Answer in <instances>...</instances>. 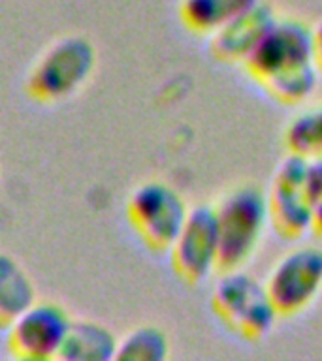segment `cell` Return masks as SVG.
Returning a JSON list of instances; mask_svg holds the SVG:
<instances>
[{
  "label": "cell",
  "mask_w": 322,
  "mask_h": 361,
  "mask_svg": "<svg viewBox=\"0 0 322 361\" xmlns=\"http://www.w3.org/2000/svg\"><path fill=\"white\" fill-rule=\"evenodd\" d=\"M243 66L273 100L304 104L321 78L313 56V27L294 17L277 19Z\"/></svg>",
  "instance_id": "cell-1"
},
{
  "label": "cell",
  "mask_w": 322,
  "mask_h": 361,
  "mask_svg": "<svg viewBox=\"0 0 322 361\" xmlns=\"http://www.w3.org/2000/svg\"><path fill=\"white\" fill-rule=\"evenodd\" d=\"M215 211L220 237L219 273L239 269L258 248L270 224L266 192L256 185L236 186L220 197Z\"/></svg>",
  "instance_id": "cell-2"
},
{
  "label": "cell",
  "mask_w": 322,
  "mask_h": 361,
  "mask_svg": "<svg viewBox=\"0 0 322 361\" xmlns=\"http://www.w3.org/2000/svg\"><path fill=\"white\" fill-rule=\"evenodd\" d=\"M211 309L225 327L247 341H258L279 318L266 282L245 271H220L211 290Z\"/></svg>",
  "instance_id": "cell-3"
},
{
  "label": "cell",
  "mask_w": 322,
  "mask_h": 361,
  "mask_svg": "<svg viewBox=\"0 0 322 361\" xmlns=\"http://www.w3.org/2000/svg\"><path fill=\"white\" fill-rule=\"evenodd\" d=\"M95 66V45L83 36H66L51 44L34 62L25 89L38 104H56L81 89Z\"/></svg>",
  "instance_id": "cell-4"
},
{
  "label": "cell",
  "mask_w": 322,
  "mask_h": 361,
  "mask_svg": "<svg viewBox=\"0 0 322 361\" xmlns=\"http://www.w3.org/2000/svg\"><path fill=\"white\" fill-rule=\"evenodd\" d=\"M191 207L174 186L147 180L136 186L126 203V216L141 243L155 252H168L185 224Z\"/></svg>",
  "instance_id": "cell-5"
},
{
  "label": "cell",
  "mask_w": 322,
  "mask_h": 361,
  "mask_svg": "<svg viewBox=\"0 0 322 361\" xmlns=\"http://www.w3.org/2000/svg\"><path fill=\"white\" fill-rule=\"evenodd\" d=\"M168 254L175 276L185 284H200L219 271L220 237L215 205L191 209Z\"/></svg>",
  "instance_id": "cell-6"
},
{
  "label": "cell",
  "mask_w": 322,
  "mask_h": 361,
  "mask_svg": "<svg viewBox=\"0 0 322 361\" xmlns=\"http://www.w3.org/2000/svg\"><path fill=\"white\" fill-rule=\"evenodd\" d=\"M70 326L72 316L64 307L53 301H36L4 327L6 344L17 360H59Z\"/></svg>",
  "instance_id": "cell-7"
},
{
  "label": "cell",
  "mask_w": 322,
  "mask_h": 361,
  "mask_svg": "<svg viewBox=\"0 0 322 361\" xmlns=\"http://www.w3.org/2000/svg\"><path fill=\"white\" fill-rule=\"evenodd\" d=\"M279 316H294L309 307L322 290V248L305 245L282 254L266 279Z\"/></svg>",
  "instance_id": "cell-8"
},
{
  "label": "cell",
  "mask_w": 322,
  "mask_h": 361,
  "mask_svg": "<svg viewBox=\"0 0 322 361\" xmlns=\"http://www.w3.org/2000/svg\"><path fill=\"white\" fill-rule=\"evenodd\" d=\"M307 164L309 160L287 152L273 171L266 192L270 224L285 239H298L311 231Z\"/></svg>",
  "instance_id": "cell-9"
},
{
  "label": "cell",
  "mask_w": 322,
  "mask_h": 361,
  "mask_svg": "<svg viewBox=\"0 0 322 361\" xmlns=\"http://www.w3.org/2000/svg\"><path fill=\"white\" fill-rule=\"evenodd\" d=\"M275 21L273 10L258 0L209 36V55L226 64H245Z\"/></svg>",
  "instance_id": "cell-10"
},
{
  "label": "cell",
  "mask_w": 322,
  "mask_h": 361,
  "mask_svg": "<svg viewBox=\"0 0 322 361\" xmlns=\"http://www.w3.org/2000/svg\"><path fill=\"white\" fill-rule=\"evenodd\" d=\"M119 338L100 322L72 320L62 344V361H107L117 360Z\"/></svg>",
  "instance_id": "cell-11"
},
{
  "label": "cell",
  "mask_w": 322,
  "mask_h": 361,
  "mask_svg": "<svg viewBox=\"0 0 322 361\" xmlns=\"http://www.w3.org/2000/svg\"><path fill=\"white\" fill-rule=\"evenodd\" d=\"M256 2L258 0H181L179 19L191 32L209 38Z\"/></svg>",
  "instance_id": "cell-12"
},
{
  "label": "cell",
  "mask_w": 322,
  "mask_h": 361,
  "mask_svg": "<svg viewBox=\"0 0 322 361\" xmlns=\"http://www.w3.org/2000/svg\"><path fill=\"white\" fill-rule=\"evenodd\" d=\"M36 303V288L27 271L4 254L0 258V324L6 327Z\"/></svg>",
  "instance_id": "cell-13"
},
{
  "label": "cell",
  "mask_w": 322,
  "mask_h": 361,
  "mask_svg": "<svg viewBox=\"0 0 322 361\" xmlns=\"http://www.w3.org/2000/svg\"><path fill=\"white\" fill-rule=\"evenodd\" d=\"M288 154L305 160L322 158V104L294 117L282 135Z\"/></svg>",
  "instance_id": "cell-14"
},
{
  "label": "cell",
  "mask_w": 322,
  "mask_h": 361,
  "mask_svg": "<svg viewBox=\"0 0 322 361\" xmlns=\"http://www.w3.org/2000/svg\"><path fill=\"white\" fill-rule=\"evenodd\" d=\"M169 341L157 326H140L119 341L117 360L162 361L168 357Z\"/></svg>",
  "instance_id": "cell-15"
},
{
  "label": "cell",
  "mask_w": 322,
  "mask_h": 361,
  "mask_svg": "<svg viewBox=\"0 0 322 361\" xmlns=\"http://www.w3.org/2000/svg\"><path fill=\"white\" fill-rule=\"evenodd\" d=\"M307 197L311 209V233L322 237V158L307 164Z\"/></svg>",
  "instance_id": "cell-16"
},
{
  "label": "cell",
  "mask_w": 322,
  "mask_h": 361,
  "mask_svg": "<svg viewBox=\"0 0 322 361\" xmlns=\"http://www.w3.org/2000/svg\"><path fill=\"white\" fill-rule=\"evenodd\" d=\"M313 56H315V66L318 75L322 78V21L313 27Z\"/></svg>",
  "instance_id": "cell-17"
}]
</instances>
